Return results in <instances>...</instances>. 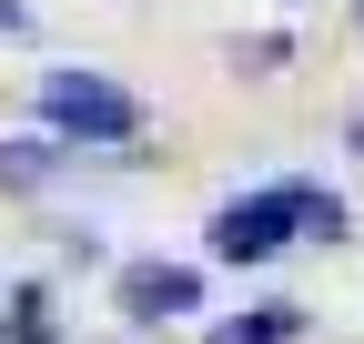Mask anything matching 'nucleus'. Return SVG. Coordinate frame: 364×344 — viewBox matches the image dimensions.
Instances as JSON below:
<instances>
[{"label": "nucleus", "instance_id": "1", "mask_svg": "<svg viewBox=\"0 0 364 344\" xmlns=\"http://www.w3.org/2000/svg\"><path fill=\"white\" fill-rule=\"evenodd\" d=\"M41 132H61L71 152H122V142H142V92H122L112 71H41Z\"/></svg>", "mask_w": 364, "mask_h": 344}, {"label": "nucleus", "instance_id": "2", "mask_svg": "<svg viewBox=\"0 0 364 344\" xmlns=\"http://www.w3.org/2000/svg\"><path fill=\"white\" fill-rule=\"evenodd\" d=\"M294 193L304 183H263V193H233V203H223L213 213V223H203V243H213V264H273V253H284V243H304V213H294Z\"/></svg>", "mask_w": 364, "mask_h": 344}, {"label": "nucleus", "instance_id": "3", "mask_svg": "<svg viewBox=\"0 0 364 344\" xmlns=\"http://www.w3.org/2000/svg\"><path fill=\"white\" fill-rule=\"evenodd\" d=\"M112 304H122V324H172V314H203V274H193V264H122Z\"/></svg>", "mask_w": 364, "mask_h": 344}, {"label": "nucleus", "instance_id": "4", "mask_svg": "<svg viewBox=\"0 0 364 344\" xmlns=\"http://www.w3.org/2000/svg\"><path fill=\"white\" fill-rule=\"evenodd\" d=\"M61 162H71L61 132H21V142H0V193H41V183H61Z\"/></svg>", "mask_w": 364, "mask_h": 344}, {"label": "nucleus", "instance_id": "5", "mask_svg": "<svg viewBox=\"0 0 364 344\" xmlns=\"http://www.w3.org/2000/svg\"><path fill=\"white\" fill-rule=\"evenodd\" d=\"M203 344H304V304L273 294V304H253V314H223Z\"/></svg>", "mask_w": 364, "mask_h": 344}, {"label": "nucleus", "instance_id": "6", "mask_svg": "<svg viewBox=\"0 0 364 344\" xmlns=\"http://www.w3.org/2000/svg\"><path fill=\"white\" fill-rule=\"evenodd\" d=\"M0 344H61V324H51V284H11V304H0Z\"/></svg>", "mask_w": 364, "mask_h": 344}, {"label": "nucleus", "instance_id": "7", "mask_svg": "<svg viewBox=\"0 0 364 344\" xmlns=\"http://www.w3.org/2000/svg\"><path fill=\"white\" fill-rule=\"evenodd\" d=\"M294 213H304V243H344V223H354L344 193H324V183H304V193H294Z\"/></svg>", "mask_w": 364, "mask_h": 344}, {"label": "nucleus", "instance_id": "8", "mask_svg": "<svg viewBox=\"0 0 364 344\" xmlns=\"http://www.w3.org/2000/svg\"><path fill=\"white\" fill-rule=\"evenodd\" d=\"M0 31H11V41H31V11H21V0H0Z\"/></svg>", "mask_w": 364, "mask_h": 344}, {"label": "nucleus", "instance_id": "9", "mask_svg": "<svg viewBox=\"0 0 364 344\" xmlns=\"http://www.w3.org/2000/svg\"><path fill=\"white\" fill-rule=\"evenodd\" d=\"M344 152H364V112H354V122H344Z\"/></svg>", "mask_w": 364, "mask_h": 344}, {"label": "nucleus", "instance_id": "10", "mask_svg": "<svg viewBox=\"0 0 364 344\" xmlns=\"http://www.w3.org/2000/svg\"><path fill=\"white\" fill-rule=\"evenodd\" d=\"M354 21H364V0H354Z\"/></svg>", "mask_w": 364, "mask_h": 344}]
</instances>
